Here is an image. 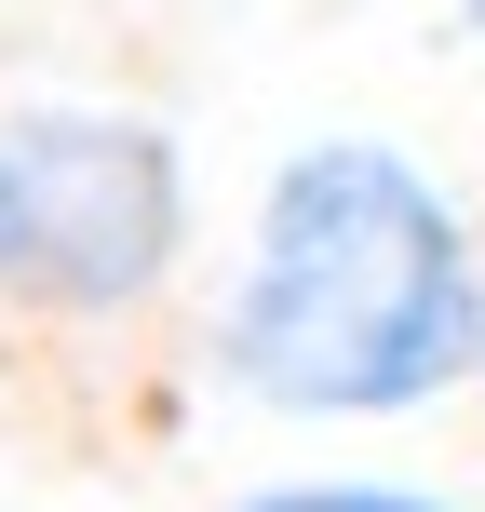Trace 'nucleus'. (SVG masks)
Here are the masks:
<instances>
[{
    "label": "nucleus",
    "instance_id": "1",
    "mask_svg": "<svg viewBox=\"0 0 485 512\" xmlns=\"http://www.w3.org/2000/svg\"><path fill=\"white\" fill-rule=\"evenodd\" d=\"M216 378L270 418H418L485 378V230L378 122L297 135L256 176Z\"/></svg>",
    "mask_w": 485,
    "mask_h": 512
},
{
    "label": "nucleus",
    "instance_id": "4",
    "mask_svg": "<svg viewBox=\"0 0 485 512\" xmlns=\"http://www.w3.org/2000/svg\"><path fill=\"white\" fill-rule=\"evenodd\" d=\"M459 41H472V54H485V0H459Z\"/></svg>",
    "mask_w": 485,
    "mask_h": 512
},
{
    "label": "nucleus",
    "instance_id": "2",
    "mask_svg": "<svg viewBox=\"0 0 485 512\" xmlns=\"http://www.w3.org/2000/svg\"><path fill=\"white\" fill-rule=\"evenodd\" d=\"M189 149L122 95H0V337L81 351L176 297Z\"/></svg>",
    "mask_w": 485,
    "mask_h": 512
},
{
    "label": "nucleus",
    "instance_id": "3",
    "mask_svg": "<svg viewBox=\"0 0 485 512\" xmlns=\"http://www.w3.org/2000/svg\"><path fill=\"white\" fill-rule=\"evenodd\" d=\"M216 512H459V499L378 486V472H310V486H256V499H216Z\"/></svg>",
    "mask_w": 485,
    "mask_h": 512
},
{
    "label": "nucleus",
    "instance_id": "5",
    "mask_svg": "<svg viewBox=\"0 0 485 512\" xmlns=\"http://www.w3.org/2000/svg\"><path fill=\"white\" fill-rule=\"evenodd\" d=\"M472 405H485V378H472Z\"/></svg>",
    "mask_w": 485,
    "mask_h": 512
}]
</instances>
